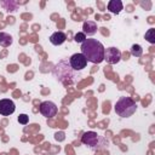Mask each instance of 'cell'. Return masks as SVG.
<instances>
[{
    "label": "cell",
    "mask_w": 155,
    "mask_h": 155,
    "mask_svg": "<svg viewBox=\"0 0 155 155\" xmlns=\"http://www.w3.org/2000/svg\"><path fill=\"white\" fill-rule=\"evenodd\" d=\"M86 40V35L82 33V31H79L74 35V41L75 42H79V44H82L84 41Z\"/></svg>",
    "instance_id": "2e32d148"
},
{
    "label": "cell",
    "mask_w": 155,
    "mask_h": 155,
    "mask_svg": "<svg viewBox=\"0 0 155 155\" xmlns=\"http://www.w3.org/2000/svg\"><path fill=\"white\" fill-rule=\"evenodd\" d=\"M12 41H13V39H12V36H11L10 34L4 33V31L0 33V46H2V47H8V46L12 44Z\"/></svg>",
    "instance_id": "7c38bea8"
},
{
    "label": "cell",
    "mask_w": 155,
    "mask_h": 155,
    "mask_svg": "<svg viewBox=\"0 0 155 155\" xmlns=\"http://www.w3.org/2000/svg\"><path fill=\"white\" fill-rule=\"evenodd\" d=\"M145 40H148L150 44H155V29L154 28H149L148 31L144 35Z\"/></svg>",
    "instance_id": "5bb4252c"
},
{
    "label": "cell",
    "mask_w": 155,
    "mask_h": 155,
    "mask_svg": "<svg viewBox=\"0 0 155 155\" xmlns=\"http://www.w3.org/2000/svg\"><path fill=\"white\" fill-rule=\"evenodd\" d=\"M29 121V116L27 114H19L18 115V122L22 125H27Z\"/></svg>",
    "instance_id": "e0dca14e"
},
{
    "label": "cell",
    "mask_w": 155,
    "mask_h": 155,
    "mask_svg": "<svg viewBox=\"0 0 155 155\" xmlns=\"http://www.w3.org/2000/svg\"><path fill=\"white\" fill-rule=\"evenodd\" d=\"M82 33L86 35H93V34H96L97 33V23L96 22H93V21H86V22H84V24H82Z\"/></svg>",
    "instance_id": "30bf717a"
},
{
    "label": "cell",
    "mask_w": 155,
    "mask_h": 155,
    "mask_svg": "<svg viewBox=\"0 0 155 155\" xmlns=\"http://www.w3.org/2000/svg\"><path fill=\"white\" fill-rule=\"evenodd\" d=\"M40 113L45 116V117H47V119H50V117H53L56 114H57V105L53 103V102H51V101H45V102H42L41 104H40Z\"/></svg>",
    "instance_id": "52a82bcc"
},
{
    "label": "cell",
    "mask_w": 155,
    "mask_h": 155,
    "mask_svg": "<svg viewBox=\"0 0 155 155\" xmlns=\"http://www.w3.org/2000/svg\"><path fill=\"white\" fill-rule=\"evenodd\" d=\"M67 40V35L63 31H54L51 36H50V42L54 46H59L62 45L64 41Z\"/></svg>",
    "instance_id": "9c48e42d"
},
{
    "label": "cell",
    "mask_w": 155,
    "mask_h": 155,
    "mask_svg": "<svg viewBox=\"0 0 155 155\" xmlns=\"http://www.w3.org/2000/svg\"><path fill=\"white\" fill-rule=\"evenodd\" d=\"M81 142H82V144L87 145L92 150H101V149L108 147V144H109L108 139H105L104 137L99 136L98 133H96L93 131L85 132L81 137Z\"/></svg>",
    "instance_id": "277c9868"
},
{
    "label": "cell",
    "mask_w": 155,
    "mask_h": 155,
    "mask_svg": "<svg viewBox=\"0 0 155 155\" xmlns=\"http://www.w3.org/2000/svg\"><path fill=\"white\" fill-rule=\"evenodd\" d=\"M53 75L63 85H74L80 79V73H76L69 64L68 59H61L53 68Z\"/></svg>",
    "instance_id": "7a4b0ae2"
},
{
    "label": "cell",
    "mask_w": 155,
    "mask_h": 155,
    "mask_svg": "<svg viewBox=\"0 0 155 155\" xmlns=\"http://www.w3.org/2000/svg\"><path fill=\"white\" fill-rule=\"evenodd\" d=\"M1 5H2V6L5 7V10H7V11H15L16 7H17V2H15V1H2Z\"/></svg>",
    "instance_id": "9a60e30c"
},
{
    "label": "cell",
    "mask_w": 155,
    "mask_h": 155,
    "mask_svg": "<svg viewBox=\"0 0 155 155\" xmlns=\"http://www.w3.org/2000/svg\"><path fill=\"white\" fill-rule=\"evenodd\" d=\"M122 8H124V5H122L121 0H110V1L108 2V10H109L111 13L119 15Z\"/></svg>",
    "instance_id": "8fae6325"
},
{
    "label": "cell",
    "mask_w": 155,
    "mask_h": 155,
    "mask_svg": "<svg viewBox=\"0 0 155 155\" xmlns=\"http://www.w3.org/2000/svg\"><path fill=\"white\" fill-rule=\"evenodd\" d=\"M104 61L109 64H116L121 61V51L116 47H108L104 50Z\"/></svg>",
    "instance_id": "5b68a950"
},
{
    "label": "cell",
    "mask_w": 155,
    "mask_h": 155,
    "mask_svg": "<svg viewBox=\"0 0 155 155\" xmlns=\"http://www.w3.org/2000/svg\"><path fill=\"white\" fill-rule=\"evenodd\" d=\"M69 64L70 67L75 70V71H80L84 68H86L87 64V59L85 58V56L82 53H74L70 58H69Z\"/></svg>",
    "instance_id": "8992f818"
},
{
    "label": "cell",
    "mask_w": 155,
    "mask_h": 155,
    "mask_svg": "<svg viewBox=\"0 0 155 155\" xmlns=\"http://www.w3.org/2000/svg\"><path fill=\"white\" fill-rule=\"evenodd\" d=\"M115 113L121 117H130L132 116L137 110V103L131 97H120L115 105H114Z\"/></svg>",
    "instance_id": "3957f363"
},
{
    "label": "cell",
    "mask_w": 155,
    "mask_h": 155,
    "mask_svg": "<svg viewBox=\"0 0 155 155\" xmlns=\"http://www.w3.org/2000/svg\"><path fill=\"white\" fill-rule=\"evenodd\" d=\"M131 54L134 56V57H140V56L143 54V48H142V46L138 45V44H133V45L131 46Z\"/></svg>",
    "instance_id": "4fadbf2b"
},
{
    "label": "cell",
    "mask_w": 155,
    "mask_h": 155,
    "mask_svg": "<svg viewBox=\"0 0 155 155\" xmlns=\"http://www.w3.org/2000/svg\"><path fill=\"white\" fill-rule=\"evenodd\" d=\"M104 46L97 39H86L81 44V53L85 58L94 64H99L104 61Z\"/></svg>",
    "instance_id": "6da1fadb"
},
{
    "label": "cell",
    "mask_w": 155,
    "mask_h": 155,
    "mask_svg": "<svg viewBox=\"0 0 155 155\" xmlns=\"http://www.w3.org/2000/svg\"><path fill=\"white\" fill-rule=\"evenodd\" d=\"M15 109H16V105L11 99L4 98L0 101V114L1 115L8 116V115L15 113Z\"/></svg>",
    "instance_id": "ba28073f"
}]
</instances>
